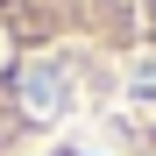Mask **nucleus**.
<instances>
[{
	"instance_id": "1",
	"label": "nucleus",
	"mask_w": 156,
	"mask_h": 156,
	"mask_svg": "<svg viewBox=\"0 0 156 156\" xmlns=\"http://www.w3.org/2000/svg\"><path fill=\"white\" fill-rule=\"evenodd\" d=\"M21 99H29V114H57V107H64V78L43 64V71L21 78Z\"/></svg>"
},
{
	"instance_id": "2",
	"label": "nucleus",
	"mask_w": 156,
	"mask_h": 156,
	"mask_svg": "<svg viewBox=\"0 0 156 156\" xmlns=\"http://www.w3.org/2000/svg\"><path fill=\"white\" fill-rule=\"evenodd\" d=\"M135 92H156V64H142V71H135Z\"/></svg>"
}]
</instances>
